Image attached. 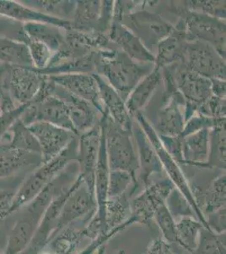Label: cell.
I'll list each match as a JSON object with an SVG mask.
<instances>
[{
    "mask_svg": "<svg viewBox=\"0 0 226 254\" xmlns=\"http://www.w3.org/2000/svg\"><path fill=\"white\" fill-rule=\"evenodd\" d=\"M79 176V165L73 161L61 171L38 196L26 204V208L9 232L3 254H20L31 243L43 215L51 202L68 190Z\"/></svg>",
    "mask_w": 226,
    "mask_h": 254,
    "instance_id": "1",
    "label": "cell"
},
{
    "mask_svg": "<svg viewBox=\"0 0 226 254\" xmlns=\"http://www.w3.org/2000/svg\"><path fill=\"white\" fill-rule=\"evenodd\" d=\"M154 68L155 64L134 61L113 44L108 49L98 50L94 74L101 76L126 102L138 82Z\"/></svg>",
    "mask_w": 226,
    "mask_h": 254,
    "instance_id": "2",
    "label": "cell"
},
{
    "mask_svg": "<svg viewBox=\"0 0 226 254\" xmlns=\"http://www.w3.org/2000/svg\"><path fill=\"white\" fill-rule=\"evenodd\" d=\"M77 137L60 154L38 166L36 171L22 183V185L14 193L9 214L16 212L21 207H24L34 199L61 171L67 167V165H69L71 162L76 161Z\"/></svg>",
    "mask_w": 226,
    "mask_h": 254,
    "instance_id": "3",
    "label": "cell"
},
{
    "mask_svg": "<svg viewBox=\"0 0 226 254\" xmlns=\"http://www.w3.org/2000/svg\"><path fill=\"white\" fill-rule=\"evenodd\" d=\"M100 122L104 127L110 171H126L137 180L139 165L133 131L123 130L110 118L107 112L101 116Z\"/></svg>",
    "mask_w": 226,
    "mask_h": 254,
    "instance_id": "4",
    "label": "cell"
},
{
    "mask_svg": "<svg viewBox=\"0 0 226 254\" xmlns=\"http://www.w3.org/2000/svg\"><path fill=\"white\" fill-rule=\"evenodd\" d=\"M134 118H135L136 122H137V124L139 125L141 128L143 129L149 142L155 148L158 158L160 159V163L163 167L164 172H166L167 177L172 182L175 188H177L187 200L189 204L194 211L196 218L203 224L204 228L208 229L205 217L202 214V212L196 203V201L192 195V190L190 188L188 180L186 178L182 170L181 169L180 165L175 161L174 159L165 149V147L160 142L157 133L155 132V130L153 129L151 125L149 124V122L143 116V114L141 112L137 113Z\"/></svg>",
    "mask_w": 226,
    "mask_h": 254,
    "instance_id": "5",
    "label": "cell"
},
{
    "mask_svg": "<svg viewBox=\"0 0 226 254\" xmlns=\"http://www.w3.org/2000/svg\"><path fill=\"white\" fill-rule=\"evenodd\" d=\"M176 15L184 21L187 40H199L210 44L226 58L225 20L188 10L184 3L178 4Z\"/></svg>",
    "mask_w": 226,
    "mask_h": 254,
    "instance_id": "6",
    "label": "cell"
},
{
    "mask_svg": "<svg viewBox=\"0 0 226 254\" xmlns=\"http://www.w3.org/2000/svg\"><path fill=\"white\" fill-rule=\"evenodd\" d=\"M119 22L130 30L150 53L157 49L158 44L174 29L172 23L164 20L157 13L148 11V9H134L128 15H123Z\"/></svg>",
    "mask_w": 226,
    "mask_h": 254,
    "instance_id": "7",
    "label": "cell"
},
{
    "mask_svg": "<svg viewBox=\"0 0 226 254\" xmlns=\"http://www.w3.org/2000/svg\"><path fill=\"white\" fill-rule=\"evenodd\" d=\"M181 63L209 80L226 81V58L214 47L202 41L186 42L183 60Z\"/></svg>",
    "mask_w": 226,
    "mask_h": 254,
    "instance_id": "8",
    "label": "cell"
},
{
    "mask_svg": "<svg viewBox=\"0 0 226 254\" xmlns=\"http://www.w3.org/2000/svg\"><path fill=\"white\" fill-rule=\"evenodd\" d=\"M175 187L168 177L150 182L143 191L131 200V216L135 224L146 225L153 220L155 213L166 203Z\"/></svg>",
    "mask_w": 226,
    "mask_h": 254,
    "instance_id": "9",
    "label": "cell"
},
{
    "mask_svg": "<svg viewBox=\"0 0 226 254\" xmlns=\"http://www.w3.org/2000/svg\"><path fill=\"white\" fill-rule=\"evenodd\" d=\"M173 78L185 106L198 108L213 95L211 81L188 69L184 64H173Z\"/></svg>",
    "mask_w": 226,
    "mask_h": 254,
    "instance_id": "10",
    "label": "cell"
},
{
    "mask_svg": "<svg viewBox=\"0 0 226 254\" xmlns=\"http://www.w3.org/2000/svg\"><path fill=\"white\" fill-rule=\"evenodd\" d=\"M20 120L26 126L34 122H46L76 134L66 104L54 94L47 96L41 101L28 104Z\"/></svg>",
    "mask_w": 226,
    "mask_h": 254,
    "instance_id": "11",
    "label": "cell"
},
{
    "mask_svg": "<svg viewBox=\"0 0 226 254\" xmlns=\"http://www.w3.org/2000/svg\"><path fill=\"white\" fill-rule=\"evenodd\" d=\"M157 102L160 107L149 124L158 136H180L185 126L184 114L181 110V106L185 107V100L182 96L180 93L177 95H167L162 91Z\"/></svg>",
    "mask_w": 226,
    "mask_h": 254,
    "instance_id": "12",
    "label": "cell"
},
{
    "mask_svg": "<svg viewBox=\"0 0 226 254\" xmlns=\"http://www.w3.org/2000/svg\"><path fill=\"white\" fill-rule=\"evenodd\" d=\"M95 196L78 176L77 184L61 209L55 236L63 228L96 212ZM54 236V237H55Z\"/></svg>",
    "mask_w": 226,
    "mask_h": 254,
    "instance_id": "13",
    "label": "cell"
},
{
    "mask_svg": "<svg viewBox=\"0 0 226 254\" xmlns=\"http://www.w3.org/2000/svg\"><path fill=\"white\" fill-rule=\"evenodd\" d=\"M27 127L38 141L43 163L60 154L78 136L71 130L46 122H34Z\"/></svg>",
    "mask_w": 226,
    "mask_h": 254,
    "instance_id": "14",
    "label": "cell"
},
{
    "mask_svg": "<svg viewBox=\"0 0 226 254\" xmlns=\"http://www.w3.org/2000/svg\"><path fill=\"white\" fill-rule=\"evenodd\" d=\"M78 136L76 162L79 165V176L94 195V171L101 137L100 123Z\"/></svg>",
    "mask_w": 226,
    "mask_h": 254,
    "instance_id": "15",
    "label": "cell"
},
{
    "mask_svg": "<svg viewBox=\"0 0 226 254\" xmlns=\"http://www.w3.org/2000/svg\"><path fill=\"white\" fill-rule=\"evenodd\" d=\"M47 76L57 86L63 87L75 97L90 103L101 116L106 113L94 74L70 73Z\"/></svg>",
    "mask_w": 226,
    "mask_h": 254,
    "instance_id": "16",
    "label": "cell"
},
{
    "mask_svg": "<svg viewBox=\"0 0 226 254\" xmlns=\"http://www.w3.org/2000/svg\"><path fill=\"white\" fill-rule=\"evenodd\" d=\"M45 76L33 67L9 66L6 90L20 105L30 104L39 92Z\"/></svg>",
    "mask_w": 226,
    "mask_h": 254,
    "instance_id": "17",
    "label": "cell"
},
{
    "mask_svg": "<svg viewBox=\"0 0 226 254\" xmlns=\"http://www.w3.org/2000/svg\"><path fill=\"white\" fill-rule=\"evenodd\" d=\"M53 94L66 104L72 124L78 136L100 123V119L98 118V114L100 113L88 102L75 97L57 85L55 87Z\"/></svg>",
    "mask_w": 226,
    "mask_h": 254,
    "instance_id": "18",
    "label": "cell"
},
{
    "mask_svg": "<svg viewBox=\"0 0 226 254\" xmlns=\"http://www.w3.org/2000/svg\"><path fill=\"white\" fill-rule=\"evenodd\" d=\"M133 136L137 150L139 165L137 175V183L144 188L151 182L150 178L153 175L163 173V167L155 148L149 142L143 129L135 122L133 125Z\"/></svg>",
    "mask_w": 226,
    "mask_h": 254,
    "instance_id": "19",
    "label": "cell"
},
{
    "mask_svg": "<svg viewBox=\"0 0 226 254\" xmlns=\"http://www.w3.org/2000/svg\"><path fill=\"white\" fill-rule=\"evenodd\" d=\"M107 36L111 42L129 58L139 63L155 64V55L149 52L141 41L120 22L112 21Z\"/></svg>",
    "mask_w": 226,
    "mask_h": 254,
    "instance_id": "20",
    "label": "cell"
},
{
    "mask_svg": "<svg viewBox=\"0 0 226 254\" xmlns=\"http://www.w3.org/2000/svg\"><path fill=\"white\" fill-rule=\"evenodd\" d=\"M0 15L12 20L26 22H42L68 31L72 29L71 20H62L52 15H46L34 8H30L15 1L0 0Z\"/></svg>",
    "mask_w": 226,
    "mask_h": 254,
    "instance_id": "21",
    "label": "cell"
},
{
    "mask_svg": "<svg viewBox=\"0 0 226 254\" xmlns=\"http://www.w3.org/2000/svg\"><path fill=\"white\" fill-rule=\"evenodd\" d=\"M185 24L182 20H178L172 33L158 44L155 55V66H167L179 63L183 60L184 51L187 42Z\"/></svg>",
    "mask_w": 226,
    "mask_h": 254,
    "instance_id": "22",
    "label": "cell"
},
{
    "mask_svg": "<svg viewBox=\"0 0 226 254\" xmlns=\"http://www.w3.org/2000/svg\"><path fill=\"white\" fill-rule=\"evenodd\" d=\"M94 75L99 87L101 101L110 118L123 130L133 131L134 119L128 111L125 101L101 76L97 74Z\"/></svg>",
    "mask_w": 226,
    "mask_h": 254,
    "instance_id": "23",
    "label": "cell"
},
{
    "mask_svg": "<svg viewBox=\"0 0 226 254\" xmlns=\"http://www.w3.org/2000/svg\"><path fill=\"white\" fill-rule=\"evenodd\" d=\"M189 184L196 203L204 217L221 208H226V173L215 177L204 190L193 183Z\"/></svg>",
    "mask_w": 226,
    "mask_h": 254,
    "instance_id": "24",
    "label": "cell"
},
{
    "mask_svg": "<svg viewBox=\"0 0 226 254\" xmlns=\"http://www.w3.org/2000/svg\"><path fill=\"white\" fill-rule=\"evenodd\" d=\"M161 83L162 70L155 64V68L151 72L138 82L125 102L128 111L133 119L137 113L143 111V109L147 107Z\"/></svg>",
    "mask_w": 226,
    "mask_h": 254,
    "instance_id": "25",
    "label": "cell"
},
{
    "mask_svg": "<svg viewBox=\"0 0 226 254\" xmlns=\"http://www.w3.org/2000/svg\"><path fill=\"white\" fill-rule=\"evenodd\" d=\"M43 164L40 153H30L0 144V179L12 176L22 168Z\"/></svg>",
    "mask_w": 226,
    "mask_h": 254,
    "instance_id": "26",
    "label": "cell"
},
{
    "mask_svg": "<svg viewBox=\"0 0 226 254\" xmlns=\"http://www.w3.org/2000/svg\"><path fill=\"white\" fill-rule=\"evenodd\" d=\"M209 130L205 128L182 137V165L203 169L209 157Z\"/></svg>",
    "mask_w": 226,
    "mask_h": 254,
    "instance_id": "27",
    "label": "cell"
},
{
    "mask_svg": "<svg viewBox=\"0 0 226 254\" xmlns=\"http://www.w3.org/2000/svg\"><path fill=\"white\" fill-rule=\"evenodd\" d=\"M88 220L80 227L75 222L63 228L50 241L45 250L52 254H75L83 240L89 238L86 229Z\"/></svg>",
    "mask_w": 226,
    "mask_h": 254,
    "instance_id": "28",
    "label": "cell"
},
{
    "mask_svg": "<svg viewBox=\"0 0 226 254\" xmlns=\"http://www.w3.org/2000/svg\"><path fill=\"white\" fill-rule=\"evenodd\" d=\"M22 30L26 38L45 44L53 54L64 44L65 33L57 26L42 22H26L22 25Z\"/></svg>",
    "mask_w": 226,
    "mask_h": 254,
    "instance_id": "29",
    "label": "cell"
},
{
    "mask_svg": "<svg viewBox=\"0 0 226 254\" xmlns=\"http://www.w3.org/2000/svg\"><path fill=\"white\" fill-rule=\"evenodd\" d=\"M203 169L226 170V118L215 119L209 130V157Z\"/></svg>",
    "mask_w": 226,
    "mask_h": 254,
    "instance_id": "30",
    "label": "cell"
},
{
    "mask_svg": "<svg viewBox=\"0 0 226 254\" xmlns=\"http://www.w3.org/2000/svg\"><path fill=\"white\" fill-rule=\"evenodd\" d=\"M100 14L101 1H76L73 20H71L72 29L81 32H99Z\"/></svg>",
    "mask_w": 226,
    "mask_h": 254,
    "instance_id": "31",
    "label": "cell"
},
{
    "mask_svg": "<svg viewBox=\"0 0 226 254\" xmlns=\"http://www.w3.org/2000/svg\"><path fill=\"white\" fill-rule=\"evenodd\" d=\"M0 61L9 66L34 68L27 45L13 38L0 37Z\"/></svg>",
    "mask_w": 226,
    "mask_h": 254,
    "instance_id": "32",
    "label": "cell"
},
{
    "mask_svg": "<svg viewBox=\"0 0 226 254\" xmlns=\"http://www.w3.org/2000/svg\"><path fill=\"white\" fill-rule=\"evenodd\" d=\"M5 139H8L7 142L1 145H5L7 147L26 151L30 153L41 154L40 147L37 139L35 138L27 126L24 124L20 118L14 122V124L12 125L0 142Z\"/></svg>",
    "mask_w": 226,
    "mask_h": 254,
    "instance_id": "33",
    "label": "cell"
},
{
    "mask_svg": "<svg viewBox=\"0 0 226 254\" xmlns=\"http://www.w3.org/2000/svg\"><path fill=\"white\" fill-rule=\"evenodd\" d=\"M176 225L178 247L192 254L197 248L201 231L204 226L198 219L192 216L181 217L177 220Z\"/></svg>",
    "mask_w": 226,
    "mask_h": 254,
    "instance_id": "34",
    "label": "cell"
},
{
    "mask_svg": "<svg viewBox=\"0 0 226 254\" xmlns=\"http://www.w3.org/2000/svg\"><path fill=\"white\" fill-rule=\"evenodd\" d=\"M139 187L137 180L126 171H110L107 185V198L123 196L130 190L136 191Z\"/></svg>",
    "mask_w": 226,
    "mask_h": 254,
    "instance_id": "35",
    "label": "cell"
},
{
    "mask_svg": "<svg viewBox=\"0 0 226 254\" xmlns=\"http://www.w3.org/2000/svg\"><path fill=\"white\" fill-rule=\"evenodd\" d=\"M191 254H226V233L215 234L203 227L197 248Z\"/></svg>",
    "mask_w": 226,
    "mask_h": 254,
    "instance_id": "36",
    "label": "cell"
},
{
    "mask_svg": "<svg viewBox=\"0 0 226 254\" xmlns=\"http://www.w3.org/2000/svg\"><path fill=\"white\" fill-rule=\"evenodd\" d=\"M153 220H155L156 225L160 229L162 234V239L171 245L178 246V232H177V221L172 217V214L166 207L163 204L158 208L155 213Z\"/></svg>",
    "mask_w": 226,
    "mask_h": 254,
    "instance_id": "37",
    "label": "cell"
},
{
    "mask_svg": "<svg viewBox=\"0 0 226 254\" xmlns=\"http://www.w3.org/2000/svg\"><path fill=\"white\" fill-rule=\"evenodd\" d=\"M166 204L176 221L181 217L192 216L196 218L194 211L189 204L187 200L177 188H174L171 191L169 196H167Z\"/></svg>",
    "mask_w": 226,
    "mask_h": 254,
    "instance_id": "38",
    "label": "cell"
},
{
    "mask_svg": "<svg viewBox=\"0 0 226 254\" xmlns=\"http://www.w3.org/2000/svg\"><path fill=\"white\" fill-rule=\"evenodd\" d=\"M184 5L191 11L199 12L221 20H226L225 1H185Z\"/></svg>",
    "mask_w": 226,
    "mask_h": 254,
    "instance_id": "39",
    "label": "cell"
},
{
    "mask_svg": "<svg viewBox=\"0 0 226 254\" xmlns=\"http://www.w3.org/2000/svg\"><path fill=\"white\" fill-rule=\"evenodd\" d=\"M24 43L28 47L35 69L42 70L47 68L50 61L52 60L53 53L45 44L30 40L26 38V36Z\"/></svg>",
    "mask_w": 226,
    "mask_h": 254,
    "instance_id": "40",
    "label": "cell"
},
{
    "mask_svg": "<svg viewBox=\"0 0 226 254\" xmlns=\"http://www.w3.org/2000/svg\"><path fill=\"white\" fill-rule=\"evenodd\" d=\"M197 113L209 118H226V98L211 96L198 108Z\"/></svg>",
    "mask_w": 226,
    "mask_h": 254,
    "instance_id": "41",
    "label": "cell"
},
{
    "mask_svg": "<svg viewBox=\"0 0 226 254\" xmlns=\"http://www.w3.org/2000/svg\"><path fill=\"white\" fill-rule=\"evenodd\" d=\"M215 124V119L205 117L198 113H196L185 123L183 130L180 136L184 137V136H188L190 134L197 132L198 130L205 129V128L211 129Z\"/></svg>",
    "mask_w": 226,
    "mask_h": 254,
    "instance_id": "42",
    "label": "cell"
},
{
    "mask_svg": "<svg viewBox=\"0 0 226 254\" xmlns=\"http://www.w3.org/2000/svg\"><path fill=\"white\" fill-rule=\"evenodd\" d=\"M160 142L163 145L170 155L174 159L175 161L180 165H183V155H182V137L178 136H159Z\"/></svg>",
    "mask_w": 226,
    "mask_h": 254,
    "instance_id": "43",
    "label": "cell"
},
{
    "mask_svg": "<svg viewBox=\"0 0 226 254\" xmlns=\"http://www.w3.org/2000/svg\"><path fill=\"white\" fill-rule=\"evenodd\" d=\"M27 106L28 104H22L19 105L15 110L12 111L0 114V141L5 135V133L9 130L12 125L14 124V122L23 115L24 111L26 110Z\"/></svg>",
    "mask_w": 226,
    "mask_h": 254,
    "instance_id": "44",
    "label": "cell"
},
{
    "mask_svg": "<svg viewBox=\"0 0 226 254\" xmlns=\"http://www.w3.org/2000/svg\"><path fill=\"white\" fill-rule=\"evenodd\" d=\"M208 230L215 234L226 233V208H221L205 216Z\"/></svg>",
    "mask_w": 226,
    "mask_h": 254,
    "instance_id": "45",
    "label": "cell"
},
{
    "mask_svg": "<svg viewBox=\"0 0 226 254\" xmlns=\"http://www.w3.org/2000/svg\"><path fill=\"white\" fill-rule=\"evenodd\" d=\"M143 254H175L172 245L162 238H157L149 244Z\"/></svg>",
    "mask_w": 226,
    "mask_h": 254,
    "instance_id": "46",
    "label": "cell"
},
{
    "mask_svg": "<svg viewBox=\"0 0 226 254\" xmlns=\"http://www.w3.org/2000/svg\"><path fill=\"white\" fill-rule=\"evenodd\" d=\"M14 193L15 192L0 189V220L10 215L9 212L14 200Z\"/></svg>",
    "mask_w": 226,
    "mask_h": 254,
    "instance_id": "47",
    "label": "cell"
},
{
    "mask_svg": "<svg viewBox=\"0 0 226 254\" xmlns=\"http://www.w3.org/2000/svg\"><path fill=\"white\" fill-rule=\"evenodd\" d=\"M210 81L213 95L218 98H226V81L219 79H212Z\"/></svg>",
    "mask_w": 226,
    "mask_h": 254,
    "instance_id": "48",
    "label": "cell"
},
{
    "mask_svg": "<svg viewBox=\"0 0 226 254\" xmlns=\"http://www.w3.org/2000/svg\"><path fill=\"white\" fill-rule=\"evenodd\" d=\"M104 252H105V247H102L101 249H99L98 250V254H104ZM125 254V253L123 251H120L118 254Z\"/></svg>",
    "mask_w": 226,
    "mask_h": 254,
    "instance_id": "49",
    "label": "cell"
},
{
    "mask_svg": "<svg viewBox=\"0 0 226 254\" xmlns=\"http://www.w3.org/2000/svg\"><path fill=\"white\" fill-rule=\"evenodd\" d=\"M41 254H52V253H50V252L47 251V250H44V251Z\"/></svg>",
    "mask_w": 226,
    "mask_h": 254,
    "instance_id": "50",
    "label": "cell"
},
{
    "mask_svg": "<svg viewBox=\"0 0 226 254\" xmlns=\"http://www.w3.org/2000/svg\"><path fill=\"white\" fill-rule=\"evenodd\" d=\"M0 114H1V112H0Z\"/></svg>",
    "mask_w": 226,
    "mask_h": 254,
    "instance_id": "51",
    "label": "cell"
}]
</instances>
